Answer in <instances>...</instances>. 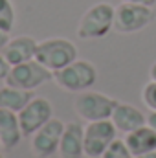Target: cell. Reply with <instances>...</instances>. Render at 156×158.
<instances>
[{
    "mask_svg": "<svg viewBox=\"0 0 156 158\" xmlns=\"http://www.w3.org/2000/svg\"><path fill=\"white\" fill-rule=\"evenodd\" d=\"M116 7L107 2H97L84 11L77 26V37L84 40L103 39L114 28Z\"/></svg>",
    "mask_w": 156,
    "mask_h": 158,
    "instance_id": "cell-1",
    "label": "cell"
},
{
    "mask_svg": "<svg viewBox=\"0 0 156 158\" xmlns=\"http://www.w3.org/2000/svg\"><path fill=\"white\" fill-rule=\"evenodd\" d=\"M35 59L50 72H57L77 59V48L72 40L53 37L37 44Z\"/></svg>",
    "mask_w": 156,
    "mask_h": 158,
    "instance_id": "cell-2",
    "label": "cell"
},
{
    "mask_svg": "<svg viewBox=\"0 0 156 158\" xmlns=\"http://www.w3.org/2000/svg\"><path fill=\"white\" fill-rule=\"evenodd\" d=\"M53 81L68 92H84L94 86L97 81V70L90 61L76 59L68 66L53 72Z\"/></svg>",
    "mask_w": 156,
    "mask_h": 158,
    "instance_id": "cell-3",
    "label": "cell"
},
{
    "mask_svg": "<svg viewBox=\"0 0 156 158\" xmlns=\"http://www.w3.org/2000/svg\"><path fill=\"white\" fill-rule=\"evenodd\" d=\"M117 103H119L117 99L105 96L103 92L84 90L76 98L74 109L79 118L90 123V121H99V119H110Z\"/></svg>",
    "mask_w": 156,
    "mask_h": 158,
    "instance_id": "cell-4",
    "label": "cell"
},
{
    "mask_svg": "<svg viewBox=\"0 0 156 158\" xmlns=\"http://www.w3.org/2000/svg\"><path fill=\"white\" fill-rule=\"evenodd\" d=\"M50 79H53V72H50L37 59H33V61L11 66V70L6 77V85L31 92V90L42 86L44 83H48Z\"/></svg>",
    "mask_w": 156,
    "mask_h": 158,
    "instance_id": "cell-5",
    "label": "cell"
},
{
    "mask_svg": "<svg viewBox=\"0 0 156 158\" xmlns=\"http://www.w3.org/2000/svg\"><path fill=\"white\" fill-rule=\"evenodd\" d=\"M117 129L114 127L112 119H99L90 121L84 127V156L86 158H101L103 153L109 149V145L116 140Z\"/></svg>",
    "mask_w": 156,
    "mask_h": 158,
    "instance_id": "cell-6",
    "label": "cell"
},
{
    "mask_svg": "<svg viewBox=\"0 0 156 158\" xmlns=\"http://www.w3.org/2000/svg\"><path fill=\"white\" fill-rule=\"evenodd\" d=\"M151 19H153V9L149 6L121 2L116 7L114 30H117L119 33H136L143 30L151 22Z\"/></svg>",
    "mask_w": 156,
    "mask_h": 158,
    "instance_id": "cell-7",
    "label": "cell"
},
{
    "mask_svg": "<svg viewBox=\"0 0 156 158\" xmlns=\"http://www.w3.org/2000/svg\"><path fill=\"white\" fill-rule=\"evenodd\" d=\"M53 118V107L46 98H31V101L18 112L20 131L24 138H31L44 123Z\"/></svg>",
    "mask_w": 156,
    "mask_h": 158,
    "instance_id": "cell-8",
    "label": "cell"
},
{
    "mask_svg": "<svg viewBox=\"0 0 156 158\" xmlns=\"http://www.w3.org/2000/svg\"><path fill=\"white\" fill-rule=\"evenodd\" d=\"M63 132H64V123L57 118H51L31 136V151L39 158L51 156L53 153L59 151Z\"/></svg>",
    "mask_w": 156,
    "mask_h": 158,
    "instance_id": "cell-9",
    "label": "cell"
},
{
    "mask_svg": "<svg viewBox=\"0 0 156 158\" xmlns=\"http://www.w3.org/2000/svg\"><path fill=\"white\" fill-rule=\"evenodd\" d=\"M37 44L39 42L30 35H18V37L9 39L6 48L2 50V53L7 59V63L11 66H15V64H20V63L33 61L35 53H37Z\"/></svg>",
    "mask_w": 156,
    "mask_h": 158,
    "instance_id": "cell-10",
    "label": "cell"
},
{
    "mask_svg": "<svg viewBox=\"0 0 156 158\" xmlns=\"http://www.w3.org/2000/svg\"><path fill=\"white\" fill-rule=\"evenodd\" d=\"M83 142H84V127H81L77 121H70L64 125V132L61 136V143H59V156L61 158H81L84 156V149H83Z\"/></svg>",
    "mask_w": 156,
    "mask_h": 158,
    "instance_id": "cell-11",
    "label": "cell"
},
{
    "mask_svg": "<svg viewBox=\"0 0 156 158\" xmlns=\"http://www.w3.org/2000/svg\"><path fill=\"white\" fill-rule=\"evenodd\" d=\"M110 119H112L114 127L123 134H129L147 123V116H143V112L130 103H117Z\"/></svg>",
    "mask_w": 156,
    "mask_h": 158,
    "instance_id": "cell-12",
    "label": "cell"
},
{
    "mask_svg": "<svg viewBox=\"0 0 156 158\" xmlns=\"http://www.w3.org/2000/svg\"><path fill=\"white\" fill-rule=\"evenodd\" d=\"M125 143L134 158L142 156L145 153H151V151H156V131L145 123L140 129L125 134Z\"/></svg>",
    "mask_w": 156,
    "mask_h": 158,
    "instance_id": "cell-13",
    "label": "cell"
},
{
    "mask_svg": "<svg viewBox=\"0 0 156 158\" xmlns=\"http://www.w3.org/2000/svg\"><path fill=\"white\" fill-rule=\"evenodd\" d=\"M22 131H20V121L18 114L13 110L0 109V143L4 149H13L20 143L22 140Z\"/></svg>",
    "mask_w": 156,
    "mask_h": 158,
    "instance_id": "cell-14",
    "label": "cell"
},
{
    "mask_svg": "<svg viewBox=\"0 0 156 158\" xmlns=\"http://www.w3.org/2000/svg\"><path fill=\"white\" fill-rule=\"evenodd\" d=\"M31 92L28 90H20V88H15V86H9V85H4L0 86V109H6V110H13V112H20L30 101H31Z\"/></svg>",
    "mask_w": 156,
    "mask_h": 158,
    "instance_id": "cell-15",
    "label": "cell"
},
{
    "mask_svg": "<svg viewBox=\"0 0 156 158\" xmlns=\"http://www.w3.org/2000/svg\"><path fill=\"white\" fill-rule=\"evenodd\" d=\"M15 24V9L11 0H0V30L9 33Z\"/></svg>",
    "mask_w": 156,
    "mask_h": 158,
    "instance_id": "cell-16",
    "label": "cell"
},
{
    "mask_svg": "<svg viewBox=\"0 0 156 158\" xmlns=\"http://www.w3.org/2000/svg\"><path fill=\"white\" fill-rule=\"evenodd\" d=\"M101 158H134V156H132V153L129 151L125 140H117L116 138V140L109 145V149L103 153Z\"/></svg>",
    "mask_w": 156,
    "mask_h": 158,
    "instance_id": "cell-17",
    "label": "cell"
},
{
    "mask_svg": "<svg viewBox=\"0 0 156 158\" xmlns=\"http://www.w3.org/2000/svg\"><path fill=\"white\" fill-rule=\"evenodd\" d=\"M142 101L149 110H156V81H149L142 90Z\"/></svg>",
    "mask_w": 156,
    "mask_h": 158,
    "instance_id": "cell-18",
    "label": "cell"
},
{
    "mask_svg": "<svg viewBox=\"0 0 156 158\" xmlns=\"http://www.w3.org/2000/svg\"><path fill=\"white\" fill-rule=\"evenodd\" d=\"M9 70H11V64L7 63V59L4 57V53H0V81H6Z\"/></svg>",
    "mask_w": 156,
    "mask_h": 158,
    "instance_id": "cell-19",
    "label": "cell"
},
{
    "mask_svg": "<svg viewBox=\"0 0 156 158\" xmlns=\"http://www.w3.org/2000/svg\"><path fill=\"white\" fill-rule=\"evenodd\" d=\"M121 2H129V4H140V6H149L153 7L156 4V0H121Z\"/></svg>",
    "mask_w": 156,
    "mask_h": 158,
    "instance_id": "cell-20",
    "label": "cell"
},
{
    "mask_svg": "<svg viewBox=\"0 0 156 158\" xmlns=\"http://www.w3.org/2000/svg\"><path fill=\"white\" fill-rule=\"evenodd\" d=\"M147 125L156 131V110H151V114L147 116Z\"/></svg>",
    "mask_w": 156,
    "mask_h": 158,
    "instance_id": "cell-21",
    "label": "cell"
},
{
    "mask_svg": "<svg viewBox=\"0 0 156 158\" xmlns=\"http://www.w3.org/2000/svg\"><path fill=\"white\" fill-rule=\"evenodd\" d=\"M7 35H9V33H6V31L0 30V52H2V50L6 48V44L9 42V37H7Z\"/></svg>",
    "mask_w": 156,
    "mask_h": 158,
    "instance_id": "cell-22",
    "label": "cell"
},
{
    "mask_svg": "<svg viewBox=\"0 0 156 158\" xmlns=\"http://www.w3.org/2000/svg\"><path fill=\"white\" fill-rule=\"evenodd\" d=\"M149 77H151V81H156V61L151 64V68H149Z\"/></svg>",
    "mask_w": 156,
    "mask_h": 158,
    "instance_id": "cell-23",
    "label": "cell"
},
{
    "mask_svg": "<svg viewBox=\"0 0 156 158\" xmlns=\"http://www.w3.org/2000/svg\"><path fill=\"white\" fill-rule=\"evenodd\" d=\"M136 158H156V151H151V153H145L142 156H136Z\"/></svg>",
    "mask_w": 156,
    "mask_h": 158,
    "instance_id": "cell-24",
    "label": "cell"
},
{
    "mask_svg": "<svg viewBox=\"0 0 156 158\" xmlns=\"http://www.w3.org/2000/svg\"><path fill=\"white\" fill-rule=\"evenodd\" d=\"M0 158H4V156H2V155H0Z\"/></svg>",
    "mask_w": 156,
    "mask_h": 158,
    "instance_id": "cell-25",
    "label": "cell"
},
{
    "mask_svg": "<svg viewBox=\"0 0 156 158\" xmlns=\"http://www.w3.org/2000/svg\"><path fill=\"white\" fill-rule=\"evenodd\" d=\"M0 147H2V143H0Z\"/></svg>",
    "mask_w": 156,
    "mask_h": 158,
    "instance_id": "cell-26",
    "label": "cell"
}]
</instances>
